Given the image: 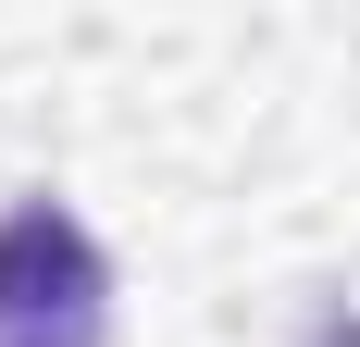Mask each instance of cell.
Returning <instances> with one entry per match:
<instances>
[{"mask_svg":"<svg viewBox=\"0 0 360 347\" xmlns=\"http://www.w3.org/2000/svg\"><path fill=\"white\" fill-rule=\"evenodd\" d=\"M0 347H112V261L63 199L0 211Z\"/></svg>","mask_w":360,"mask_h":347,"instance_id":"cell-1","label":"cell"}]
</instances>
